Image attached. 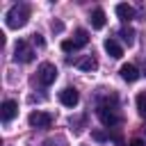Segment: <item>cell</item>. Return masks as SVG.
<instances>
[{
  "mask_svg": "<svg viewBox=\"0 0 146 146\" xmlns=\"http://www.w3.org/2000/svg\"><path fill=\"white\" fill-rule=\"evenodd\" d=\"M27 18H30V5H25V2L11 5V7H9V11H7V16H5L7 27H14V30L23 27V25L27 23Z\"/></svg>",
  "mask_w": 146,
  "mask_h": 146,
  "instance_id": "1",
  "label": "cell"
},
{
  "mask_svg": "<svg viewBox=\"0 0 146 146\" xmlns=\"http://www.w3.org/2000/svg\"><path fill=\"white\" fill-rule=\"evenodd\" d=\"M36 80H39V84H43V87H50V84L57 80V68H55V64H50V62H43V64L36 68Z\"/></svg>",
  "mask_w": 146,
  "mask_h": 146,
  "instance_id": "2",
  "label": "cell"
},
{
  "mask_svg": "<svg viewBox=\"0 0 146 146\" xmlns=\"http://www.w3.org/2000/svg\"><path fill=\"white\" fill-rule=\"evenodd\" d=\"M98 119H100V123L103 125H107V128H112V125H116L121 119H119V114L114 112V107H110V105H105V103H100L98 105Z\"/></svg>",
  "mask_w": 146,
  "mask_h": 146,
  "instance_id": "3",
  "label": "cell"
},
{
  "mask_svg": "<svg viewBox=\"0 0 146 146\" xmlns=\"http://www.w3.org/2000/svg\"><path fill=\"white\" fill-rule=\"evenodd\" d=\"M14 59L16 62H23V64H27V62H32L34 59V50L30 48V43L27 41H16V46H14Z\"/></svg>",
  "mask_w": 146,
  "mask_h": 146,
  "instance_id": "4",
  "label": "cell"
},
{
  "mask_svg": "<svg viewBox=\"0 0 146 146\" xmlns=\"http://www.w3.org/2000/svg\"><path fill=\"white\" fill-rule=\"evenodd\" d=\"M27 121H30V125L32 128H48L50 123H52V114H48V112H32L30 116H27Z\"/></svg>",
  "mask_w": 146,
  "mask_h": 146,
  "instance_id": "5",
  "label": "cell"
},
{
  "mask_svg": "<svg viewBox=\"0 0 146 146\" xmlns=\"http://www.w3.org/2000/svg\"><path fill=\"white\" fill-rule=\"evenodd\" d=\"M59 100H62L64 107H75V105L80 103V94H78V89L66 87L64 91H59Z\"/></svg>",
  "mask_w": 146,
  "mask_h": 146,
  "instance_id": "6",
  "label": "cell"
},
{
  "mask_svg": "<svg viewBox=\"0 0 146 146\" xmlns=\"http://www.w3.org/2000/svg\"><path fill=\"white\" fill-rule=\"evenodd\" d=\"M16 112H18V103L16 100H5L2 107H0V119L2 121H11L16 116Z\"/></svg>",
  "mask_w": 146,
  "mask_h": 146,
  "instance_id": "7",
  "label": "cell"
},
{
  "mask_svg": "<svg viewBox=\"0 0 146 146\" xmlns=\"http://www.w3.org/2000/svg\"><path fill=\"white\" fill-rule=\"evenodd\" d=\"M119 73H121V78H123L125 82H135V80H139V75H141L139 68H137L135 64H123Z\"/></svg>",
  "mask_w": 146,
  "mask_h": 146,
  "instance_id": "8",
  "label": "cell"
},
{
  "mask_svg": "<svg viewBox=\"0 0 146 146\" xmlns=\"http://www.w3.org/2000/svg\"><path fill=\"white\" fill-rule=\"evenodd\" d=\"M116 16H119L123 23H130V21L135 18V9H132L130 5H125V2H121V5H116Z\"/></svg>",
  "mask_w": 146,
  "mask_h": 146,
  "instance_id": "9",
  "label": "cell"
},
{
  "mask_svg": "<svg viewBox=\"0 0 146 146\" xmlns=\"http://www.w3.org/2000/svg\"><path fill=\"white\" fill-rule=\"evenodd\" d=\"M89 21H91V27H94V30H100V27H105V21H107V18H105V11H103L100 7H96V9L91 11V18H89Z\"/></svg>",
  "mask_w": 146,
  "mask_h": 146,
  "instance_id": "10",
  "label": "cell"
},
{
  "mask_svg": "<svg viewBox=\"0 0 146 146\" xmlns=\"http://www.w3.org/2000/svg\"><path fill=\"white\" fill-rule=\"evenodd\" d=\"M103 46H105L107 55H110V57H114V59H119V57L123 55V48H121V46H119L114 39H105V43H103Z\"/></svg>",
  "mask_w": 146,
  "mask_h": 146,
  "instance_id": "11",
  "label": "cell"
},
{
  "mask_svg": "<svg viewBox=\"0 0 146 146\" xmlns=\"http://www.w3.org/2000/svg\"><path fill=\"white\" fill-rule=\"evenodd\" d=\"M78 66H80L82 71H96V68H98V59H96L94 55H87L84 59L78 62Z\"/></svg>",
  "mask_w": 146,
  "mask_h": 146,
  "instance_id": "12",
  "label": "cell"
},
{
  "mask_svg": "<svg viewBox=\"0 0 146 146\" xmlns=\"http://www.w3.org/2000/svg\"><path fill=\"white\" fill-rule=\"evenodd\" d=\"M73 43H75L78 48H82V46H87V43H89V34H87V30H75V36H73Z\"/></svg>",
  "mask_w": 146,
  "mask_h": 146,
  "instance_id": "13",
  "label": "cell"
},
{
  "mask_svg": "<svg viewBox=\"0 0 146 146\" xmlns=\"http://www.w3.org/2000/svg\"><path fill=\"white\" fill-rule=\"evenodd\" d=\"M119 34H121V39H123L128 46H132V43H135V30H132L130 25H128V27H121V32H119Z\"/></svg>",
  "mask_w": 146,
  "mask_h": 146,
  "instance_id": "14",
  "label": "cell"
},
{
  "mask_svg": "<svg viewBox=\"0 0 146 146\" xmlns=\"http://www.w3.org/2000/svg\"><path fill=\"white\" fill-rule=\"evenodd\" d=\"M137 112L141 119H146V94H139L137 96Z\"/></svg>",
  "mask_w": 146,
  "mask_h": 146,
  "instance_id": "15",
  "label": "cell"
},
{
  "mask_svg": "<svg viewBox=\"0 0 146 146\" xmlns=\"http://www.w3.org/2000/svg\"><path fill=\"white\" fill-rule=\"evenodd\" d=\"M62 50L64 52H73V50H78V46L73 43V39H66V41H62Z\"/></svg>",
  "mask_w": 146,
  "mask_h": 146,
  "instance_id": "16",
  "label": "cell"
},
{
  "mask_svg": "<svg viewBox=\"0 0 146 146\" xmlns=\"http://www.w3.org/2000/svg\"><path fill=\"white\" fill-rule=\"evenodd\" d=\"M91 137H94L96 141H105V139H107V135H105L103 130H94V132H91Z\"/></svg>",
  "mask_w": 146,
  "mask_h": 146,
  "instance_id": "17",
  "label": "cell"
},
{
  "mask_svg": "<svg viewBox=\"0 0 146 146\" xmlns=\"http://www.w3.org/2000/svg\"><path fill=\"white\" fill-rule=\"evenodd\" d=\"M32 41H34V46H39V48H43V46H46V41H43V36H41V34H32Z\"/></svg>",
  "mask_w": 146,
  "mask_h": 146,
  "instance_id": "18",
  "label": "cell"
},
{
  "mask_svg": "<svg viewBox=\"0 0 146 146\" xmlns=\"http://www.w3.org/2000/svg\"><path fill=\"white\" fill-rule=\"evenodd\" d=\"M128 146H146V144H144V139H130Z\"/></svg>",
  "mask_w": 146,
  "mask_h": 146,
  "instance_id": "19",
  "label": "cell"
},
{
  "mask_svg": "<svg viewBox=\"0 0 146 146\" xmlns=\"http://www.w3.org/2000/svg\"><path fill=\"white\" fill-rule=\"evenodd\" d=\"M62 27H64L62 23H52V30H55V32H62Z\"/></svg>",
  "mask_w": 146,
  "mask_h": 146,
  "instance_id": "20",
  "label": "cell"
}]
</instances>
